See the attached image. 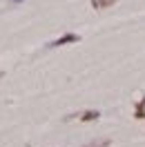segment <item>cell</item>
I'll use <instances>...</instances> for the list:
<instances>
[{
	"label": "cell",
	"instance_id": "1",
	"mask_svg": "<svg viewBox=\"0 0 145 147\" xmlns=\"http://www.w3.org/2000/svg\"><path fill=\"white\" fill-rule=\"evenodd\" d=\"M81 36L78 34H65V36L56 38L54 42H49V47H63V45H72V42H78Z\"/></svg>",
	"mask_w": 145,
	"mask_h": 147
},
{
	"label": "cell",
	"instance_id": "2",
	"mask_svg": "<svg viewBox=\"0 0 145 147\" xmlns=\"http://www.w3.org/2000/svg\"><path fill=\"white\" fill-rule=\"evenodd\" d=\"M78 118H81V123H91V120H98L100 118V111L98 109H87V111H83Z\"/></svg>",
	"mask_w": 145,
	"mask_h": 147
},
{
	"label": "cell",
	"instance_id": "3",
	"mask_svg": "<svg viewBox=\"0 0 145 147\" xmlns=\"http://www.w3.org/2000/svg\"><path fill=\"white\" fill-rule=\"evenodd\" d=\"M118 0H91V7L94 9H107V7H112V5H116Z\"/></svg>",
	"mask_w": 145,
	"mask_h": 147
},
{
	"label": "cell",
	"instance_id": "4",
	"mask_svg": "<svg viewBox=\"0 0 145 147\" xmlns=\"http://www.w3.org/2000/svg\"><path fill=\"white\" fill-rule=\"evenodd\" d=\"M109 145H112L109 138H98V140H91V143H87V145H83V147H109Z\"/></svg>",
	"mask_w": 145,
	"mask_h": 147
},
{
	"label": "cell",
	"instance_id": "5",
	"mask_svg": "<svg viewBox=\"0 0 145 147\" xmlns=\"http://www.w3.org/2000/svg\"><path fill=\"white\" fill-rule=\"evenodd\" d=\"M134 118H145V102H143V100L136 105V109H134Z\"/></svg>",
	"mask_w": 145,
	"mask_h": 147
},
{
	"label": "cell",
	"instance_id": "6",
	"mask_svg": "<svg viewBox=\"0 0 145 147\" xmlns=\"http://www.w3.org/2000/svg\"><path fill=\"white\" fill-rule=\"evenodd\" d=\"M14 2H22V0H14Z\"/></svg>",
	"mask_w": 145,
	"mask_h": 147
}]
</instances>
